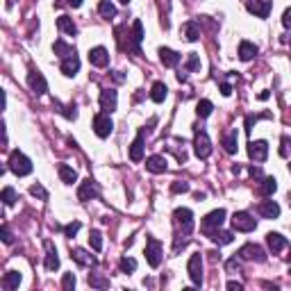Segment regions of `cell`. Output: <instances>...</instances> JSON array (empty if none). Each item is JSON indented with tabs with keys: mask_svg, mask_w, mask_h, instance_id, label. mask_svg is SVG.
<instances>
[{
	"mask_svg": "<svg viewBox=\"0 0 291 291\" xmlns=\"http://www.w3.org/2000/svg\"><path fill=\"white\" fill-rule=\"evenodd\" d=\"M32 162L25 157L23 153H18V150H14L12 155H9V171L16 173L18 178H23V175H30L32 173Z\"/></svg>",
	"mask_w": 291,
	"mask_h": 291,
	"instance_id": "6da1fadb",
	"label": "cell"
},
{
	"mask_svg": "<svg viewBox=\"0 0 291 291\" xmlns=\"http://www.w3.org/2000/svg\"><path fill=\"white\" fill-rule=\"evenodd\" d=\"M173 219H175L178 227H182V237L191 234V230H194V214H191V209H187V207L175 209V212H173Z\"/></svg>",
	"mask_w": 291,
	"mask_h": 291,
	"instance_id": "7a4b0ae2",
	"label": "cell"
},
{
	"mask_svg": "<svg viewBox=\"0 0 291 291\" xmlns=\"http://www.w3.org/2000/svg\"><path fill=\"white\" fill-rule=\"evenodd\" d=\"M146 259L153 268L162 264V244L155 237H148V241H146Z\"/></svg>",
	"mask_w": 291,
	"mask_h": 291,
	"instance_id": "3957f363",
	"label": "cell"
},
{
	"mask_svg": "<svg viewBox=\"0 0 291 291\" xmlns=\"http://www.w3.org/2000/svg\"><path fill=\"white\" fill-rule=\"evenodd\" d=\"M232 227L239 232H253L257 227V221L248 212H237V214L232 216Z\"/></svg>",
	"mask_w": 291,
	"mask_h": 291,
	"instance_id": "277c9868",
	"label": "cell"
},
{
	"mask_svg": "<svg viewBox=\"0 0 291 291\" xmlns=\"http://www.w3.org/2000/svg\"><path fill=\"white\" fill-rule=\"evenodd\" d=\"M194 150H196V155L200 157V160H207L209 155H212V141H209L207 132H202V130L196 132V139H194Z\"/></svg>",
	"mask_w": 291,
	"mask_h": 291,
	"instance_id": "5b68a950",
	"label": "cell"
},
{
	"mask_svg": "<svg viewBox=\"0 0 291 291\" xmlns=\"http://www.w3.org/2000/svg\"><path fill=\"white\" fill-rule=\"evenodd\" d=\"M114 130V123L112 119H109V114H96V119H94V132L98 134L100 139L109 137Z\"/></svg>",
	"mask_w": 291,
	"mask_h": 291,
	"instance_id": "8992f818",
	"label": "cell"
},
{
	"mask_svg": "<svg viewBox=\"0 0 291 291\" xmlns=\"http://www.w3.org/2000/svg\"><path fill=\"white\" fill-rule=\"evenodd\" d=\"M28 84H30V89L34 91L36 96H43V94L48 91L46 77H43L41 73L36 71V68H30V73H28Z\"/></svg>",
	"mask_w": 291,
	"mask_h": 291,
	"instance_id": "52a82bcc",
	"label": "cell"
},
{
	"mask_svg": "<svg viewBox=\"0 0 291 291\" xmlns=\"http://www.w3.org/2000/svg\"><path fill=\"white\" fill-rule=\"evenodd\" d=\"M223 221H226V209H214V212H209V214L202 219V230L212 234L214 227L223 226Z\"/></svg>",
	"mask_w": 291,
	"mask_h": 291,
	"instance_id": "ba28073f",
	"label": "cell"
},
{
	"mask_svg": "<svg viewBox=\"0 0 291 291\" xmlns=\"http://www.w3.org/2000/svg\"><path fill=\"white\" fill-rule=\"evenodd\" d=\"M187 271H189L191 282H194V285H200V282H202V257H200V253H196V255H191Z\"/></svg>",
	"mask_w": 291,
	"mask_h": 291,
	"instance_id": "9c48e42d",
	"label": "cell"
},
{
	"mask_svg": "<svg viewBox=\"0 0 291 291\" xmlns=\"http://www.w3.org/2000/svg\"><path fill=\"white\" fill-rule=\"evenodd\" d=\"M239 257H241V259H255V261H264V259H266L264 250H261L259 246H255V244L241 246V250H239Z\"/></svg>",
	"mask_w": 291,
	"mask_h": 291,
	"instance_id": "30bf717a",
	"label": "cell"
},
{
	"mask_svg": "<svg viewBox=\"0 0 291 291\" xmlns=\"http://www.w3.org/2000/svg\"><path fill=\"white\" fill-rule=\"evenodd\" d=\"M248 12L255 14L257 18H268V14H271V0H250Z\"/></svg>",
	"mask_w": 291,
	"mask_h": 291,
	"instance_id": "8fae6325",
	"label": "cell"
},
{
	"mask_svg": "<svg viewBox=\"0 0 291 291\" xmlns=\"http://www.w3.org/2000/svg\"><path fill=\"white\" fill-rule=\"evenodd\" d=\"M248 155L255 162H264L268 157V143L266 141H250L248 143Z\"/></svg>",
	"mask_w": 291,
	"mask_h": 291,
	"instance_id": "7c38bea8",
	"label": "cell"
},
{
	"mask_svg": "<svg viewBox=\"0 0 291 291\" xmlns=\"http://www.w3.org/2000/svg\"><path fill=\"white\" fill-rule=\"evenodd\" d=\"M89 62L94 66H98V68H105V66L109 64V53L102 46L91 48V50H89Z\"/></svg>",
	"mask_w": 291,
	"mask_h": 291,
	"instance_id": "4fadbf2b",
	"label": "cell"
},
{
	"mask_svg": "<svg viewBox=\"0 0 291 291\" xmlns=\"http://www.w3.org/2000/svg\"><path fill=\"white\" fill-rule=\"evenodd\" d=\"M98 196V184L94 182V180H84L82 184H80V189H77V198H80V200H91V198H96Z\"/></svg>",
	"mask_w": 291,
	"mask_h": 291,
	"instance_id": "5bb4252c",
	"label": "cell"
},
{
	"mask_svg": "<svg viewBox=\"0 0 291 291\" xmlns=\"http://www.w3.org/2000/svg\"><path fill=\"white\" fill-rule=\"evenodd\" d=\"M116 100H119V96L114 89H105L100 91V107L105 109V114H112L116 109Z\"/></svg>",
	"mask_w": 291,
	"mask_h": 291,
	"instance_id": "9a60e30c",
	"label": "cell"
},
{
	"mask_svg": "<svg viewBox=\"0 0 291 291\" xmlns=\"http://www.w3.org/2000/svg\"><path fill=\"white\" fill-rule=\"evenodd\" d=\"M46 246V268L48 271H57L60 268V255H57V248L53 246V241H43Z\"/></svg>",
	"mask_w": 291,
	"mask_h": 291,
	"instance_id": "2e32d148",
	"label": "cell"
},
{
	"mask_svg": "<svg viewBox=\"0 0 291 291\" xmlns=\"http://www.w3.org/2000/svg\"><path fill=\"white\" fill-rule=\"evenodd\" d=\"M77 71H80V57H77L75 53L62 60V73H64L66 77H73Z\"/></svg>",
	"mask_w": 291,
	"mask_h": 291,
	"instance_id": "e0dca14e",
	"label": "cell"
},
{
	"mask_svg": "<svg viewBox=\"0 0 291 291\" xmlns=\"http://www.w3.org/2000/svg\"><path fill=\"white\" fill-rule=\"evenodd\" d=\"M141 41H143V25H141V21H134L132 23V34H130V48L128 50L139 55V43Z\"/></svg>",
	"mask_w": 291,
	"mask_h": 291,
	"instance_id": "ac0fdd59",
	"label": "cell"
},
{
	"mask_svg": "<svg viewBox=\"0 0 291 291\" xmlns=\"http://www.w3.org/2000/svg\"><path fill=\"white\" fill-rule=\"evenodd\" d=\"M168 166L166 157H162V155H153V157H148L146 160V168H148L150 173H164Z\"/></svg>",
	"mask_w": 291,
	"mask_h": 291,
	"instance_id": "d6986e66",
	"label": "cell"
},
{
	"mask_svg": "<svg viewBox=\"0 0 291 291\" xmlns=\"http://www.w3.org/2000/svg\"><path fill=\"white\" fill-rule=\"evenodd\" d=\"M266 244H268V248H271V253L278 255L280 250L287 246V239L282 237V234H278V232H268V234H266Z\"/></svg>",
	"mask_w": 291,
	"mask_h": 291,
	"instance_id": "ffe728a7",
	"label": "cell"
},
{
	"mask_svg": "<svg viewBox=\"0 0 291 291\" xmlns=\"http://www.w3.org/2000/svg\"><path fill=\"white\" fill-rule=\"evenodd\" d=\"M143 132H146V130L139 132L137 139H134L132 146H130V160L132 162H141L143 160Z\"/></svg>",
	"mask_w": 291,
	"mask_h": 291,
	"instance_id": "44dd1931",
	"label": "cell"
},
{
	"mask_svg": "<svg viewBox=\"0 0 291 291\" xmlns=\"http://www.w3.org/2000/svg\"><path fill=\"white\" fill-rule=\"evenodd\" d=\"M259 214L264 219H278L280 216V205L275 200H264L259 205Z\"/></svg>",
	"mask_w": 291,
	"mask_h": 291,
	"instance_id": "7402d4cb",
	"label": "cell"
},
{
	"mask_svg": "<svg viewBox=\"0 0 291 291\" xmlns=\"http://www.w3.org/2000/svg\"><path fill=\"white\" fill-rule=\"evenodd\" d=\"M160 60H162V64L164 66L173 68V66H178L180 55L175 53V50H171V48H160Z\"/></svg>",
	"mask_w": 291,
	"mask_h": 291,
	"instance_id": "603a6c76",
	"label": "cell"
},
{
	"mask_svg": "<svg viewBox=\"0 0 291 291\" xmlns=\"http://www.w3.org/2000/svg\"><path fill=\"white\" fill-rule=\"evenodd\" d=\"M182 36L187 41H198L200 39V28H198L196 21H189V23L182 25Z\"/></svg>",
	"mask_w": 291,
	"mask_h": 291,
	"instance_id": "cb8c5ba5",
	"label": "cell"
},
{
	"mask_svg": "<svg viewBox=\"0 0 291 291\" xmlns=\"http://www.w3.org/2000/svg\"><path fill=\"white\" fill-rule=\"evenodd\" d=\"M257 55V46L250 41H241L239 43V60L241 62H250Z\"/></svg>",
	"mask_w": 291,
	"mask_h": 291,
	"instance_id": "d4e9b609",
	"label": "cell"
},
{
	"mask_svg": "<svg viewBox=\"0 0 291 291\" xmlns=\"http://www.w3.org/2000/svg\"><path fill=\"white\" fill-rule=\"evenodd\" d=\"M73 259L80 264V266H96V257H91L87 250H82V248H75L73 250Z\"/></svg>",
	"mask_w": 291,
	"mask_h": 291,
	"instance_id": "484cf974",
	"label": "cell"
},
{
	"mask_svg": "<svg viewBox=\"0 0 291 291\" xmlns=\"http://www.w3.org/2000/svg\"><path fill=\"white\" fill-rule=\"evenodd\" d=\"M57 28H60L64 34H68V36H75L77 34V25L73 23V18H68V16H60V18H57Z\"/></svg>",
	"mask_w": 291,
	"mask_h": 291,
	"instance_id": "4316f807",
	"label": "cell"
},
{
	"mask_svg": "<svg viewBox=\"0 0 291 291\" xmlns=\"http://www.w3.org/2000/svg\"><path fill=\"white\" fill-rule=\"evenodd\" d=\"M18 285H21V273L18 271H7L5 278H2V287L7 291H14V289H18Z\"/></svg>",
	"mask_w": 291,
	"mask_h": 291,
	"instance_id": "83f0119b",
	"label": "cell"
},
{
	"mask_svg": "<svg viewBox=\"0 0 291 291\" xmlns=\"http://www.w3.org/2000/svg\"><path fill=\"white\" fill-rule=\"evenodd\" d=\"M60 178H62V182L64 184H73L77 180V173H75V168H71V166H66V164H60Z\"/></svg>",
	"mask_w": 291,
	"mask_h": 291,
	"instance_id": "f1b7e54d",
	"label": "cell"
},
{
	"mask_svg": "<svg viewBox=\"0 0 291 291\" xmlns=\"http://www.w3.org/2000/svg\"><path fill=\"white\" fill-rule=\"evenodd\" d=\"M168 89L164 82H155L153 84V91H150V98H153L155 102H164V98H166Z\"/></svg>",
	"mask_w": 291,
	"mask_h": 291,
	"instance_id": "f546056e",
	"label": "cell"
},
{
	"mask_svg": "<svg viewBox=\"0 0 291 291\" xmlns=\"http://www.w3.org/2000/svg\"><path fill=\"white\" fill-rule=\"evenodd\" d=\"M209 237L214 239L219 246H226V244H232V239H234V234L232 232H227V230H216V232H212Z\"/></svg>",
	"mask_w": 291,
	"mask_h": 291,
	"instance_id": "4dcf8cb0",
	"label": "cell"
},
{
	"mask_svg": "<svg viewBox=\"0 0 291 291\" xmlns=\"http://www.w3.org/2000/svg\"><path fill=\"white\" fill-rule=\"evenodd\" d=\"M53 50H55V55H57V57H62V60H64V57H68V55L75 53V48L68 46V43H64L62 39H60V41H55Z\"/></svg>",
	"mask_w": 291,
	"mask_h": 291,
	"instance_id": "1f68e13d",
	"label": "cell"
},
{
	"mask_svg": "<svg viewBox=\"0 0 291 291\" xmlns=\"http://www.w3.org/2000/svg\"><path fill=\"white\" fill-rule=\"evenodd\" d=\"M275 189H278V182H275V178H264L261 180V196H273L275 194Z\"/></svg>",
	"mask_w": 291,
	"mask_h": 291,
	"instance_id": "d6a6232c",
	"label": "cell"
},
{
	"mask_svg": "<svg viewBox=\"0 0 291 291\" xmlns=\"http://www.w3.org/2000/svg\"><path fill=\"white\" fill-rule=\"evenodd\" d=\"M223 148H226L227 155H234L237 153V132H230L223 137Z\"/></svg>",
	"mask_w": 291,
	"mask_h": 291,
	"instance_id": "836d02e7",
	"label": "cell"
},
{
	"mask_svg": "<svg viewBox=\"0 0 291 291\" xmlns=\"http://www.w3.org/2000/svg\"><path fill=\"white\" fill-rule=\"evenodd\" d=\"M98 12H100V16H105V18H114V16H116V7H114L109 0H100Z\"/></svg>",
	"mask_w": 291,
	"mask_h": 291,
	"instance_id": "e575fe53",
	"label": "cell"
},
{
	"mask_svg": "<svg viewBox=\"0 0 291 291\" xmlns=\"http://www.w3.org/2000/svg\"><path fill=\"white\" fill-rule=\"evenodd\" d=\"M212 109H214V105H212L209 100H200L196 105V114L200 116V119H207L209 114H212Z\"/></svg>",
	"mask_w": 291,
	"mask_h": 291,
	"instance_id": "d590c367",
	"label": "cell"
},
{
	"mask_svg": "<svg viewBox=\"0 0 291 291\" xmlns=\"http://www.w3.org/2000/svg\"><path fill=\"white\" fill-rule=\"evenodd\" d=\"M89 285L96 287V289H107V287H109V280H107V278H100L98 273H89Z\"/></svg>",
	"mask_w": 291,
	"mask_h": 291,
	"instance_id": "8d00e7d4",
	"label": "cell"
},
{
	"mask_svg": "<svg viewBox=\"0 0 291 291\" xmlns=\"http://www.w3.org/2000/svg\"><path fill=\"white\" fill-rule=\"evenodd\" d=\"M89 244H91V248L96 250V253H100L102 250V234L98 230H91V234H89Z\"/></svg>",
	"mask_w": 291,
	"mask_h": 291,
	"instance_id": "74e56055",
	"label": "cell"
},
{
	"mask_svg": "<svg viewBox=\"0 0 291 291\" xmlns=\"http://www.w3.org/2000/svg\"><path fill=\"white\" fill-rule=\"evenodd\" d=\"M2 202H5V205H14V202H16V191L12 189V187H5V189H2Z\"/></svg>",
	"mask_w": 291,
	"mask_h": 291,
	"instance_id": "f35d334b",
	"label": "cell"
},
{
	"mask_svg": "<svg viewBox=\"0 0 291 291\" xmlns=\"http://www.w3.org/2000/svg\"><path fill=\"white\" fill-rule=\"evenodd\" d=\"M134 268H137V261L132 259V257H123V259H121V271H123V273H132Z\"/></svg>",
	"mask_w": 291,
	"mask_h": 291,
	"instance_id": "ab89813d",
	"label": "cell"
},
{
	"mask_svg": "<svg viewBox=\"0 0 291 291\" xmlns=\"http://www.w3.org/2000/svg\"><path fill=\"white\" fill-rule=\"evenodd\" d=\"M198 68H200V57L196 53H191L187 57V71H198Z\"/></svg>",
	"mask_w": 291,
	"mask_h": 291,
	"instance_id": "60d3db41",
	"label": "cell"
},
{
	"mask_svg": "<svg viewBox=\"0 0 291 291\" xmlns=\"http://www.w3.org/2000/svg\"><path fill=\"white\" fill-rule=\"evenodd\" d=\"M55 105L60 107V112L64 114L66 119H71V121H75V119H77V109H75V105H71V107H62L60 102H55Z\"/></svg>",
	"mask_w": 291,
	"mask_h": 291,
	"instance_id": "b9f144b4",
	"label": "cell"
},
{
	"mask_svg": "<svg viewBox=\"0 0 291 291\" xmlns=\"http://www.w3.org/2000/svg\"><path fill=\"white\" fill-rule=\"evenodd\" d=\"M62 287H64L66 291L75 289V275H73V273H64V278H62Z\"/></svg>",
	"mask_w": 291,
	"mask_h": 291,
	"instance_id": "7bdbcfd3",
	"label": "cell"
},
{
	"mask_svg": "<svg viewBox=\"0 0 291 291\" xmlns=\"http://www.w3.org/2000/svg\"><path fill=\"white\" fill-rule=\"evenodd\" d=\"M30 194H32V196H36V198H41V200H48V191L43 189L41 184H32V187H30Z\"/></svg>",
	"mask_w": 291,
	"mask_h": 291,
	"instance_id": "ee69618b",
	"label": "cell"
},
{
	"mask_svg": "<svg viewBox=\"0 0 291 291\" xmlns=\"http://www.w3.org/2000/svg\"><path fill=\"white\" fill-rule=\"evenodd\" d=\"M77 230H80V221H73V223H68V226L64 227V234L66 237H75Z\"/></svg>",
	"mask_w": 291,
	"mask_h": 291,
	"instance_id": "f6af8a7d",
	"label": "cell"
},
{
	"mask_svg": "<svg viewBox=\"0 0 291 291\" xmlns=\"http://www.w3.org/2000/svg\"><path fill=\"white\" fill-rule=\"evenodd\" d=\"M171 191H173V194H187V191H189V184H187V182H173L171 184Z\"/></svg>",
	"mask_w": 291,
	"mask_h": 291,
	"instance_id": "bcb514c9",
	"label": "cell"
},
{
	"mask_svg": "<svg viewBox=\"0 0 291 291\" xmlns=\"http://www.w3.org/2000/svg\"><path fill=\"white\" fill-rule=\"evenodd\" d=\"M226 268L230 271V273H234V271H239V268H241V264H239L237 257H232V259H227V261H226Z\"/></svg>",
	"mask_w": 291,
	"mask_h": 291,
	"instance_id": "7dc6e473",
	"label": "cell"
},
{
	"mask_svg": "<svg viewBox=\"0 0 291 291\" xmlns=\"http://www.w3.org/2000/svg\"><path fill=\"white\" fill-rule=\"evenodd\" d=\"M0 234H2V241H5V244H12V241H14L12 232H9V227H7V226H2V230H0Z\"/></svg>",
	"mask_w": 291,
	"mask_h": 291,
	"instance_id": "c3c4849f",
	"label": "cell"
},
{
	"mask_svg": "<svg viewBox=\"0 0 291 291\" xmlns=\"http://www.w3.org/2000/svg\"><path fill=\"white\" fill-rule=\"evenodd\" d=\"M289 137H282V148H280V155L282 157H289Z\"/></svg>",
	"mask_w": 291,
	"mask_h": 291,
	"instance_id": "681fc988",
	"label": "cell"
},
{
	"mask_svg": "<svg viewBox=\"0 0 291 291\" xmlns=\"http://www.w3.org/2000/svg\"><path fill=\"white\" fill-rule=\"evenodd\" d=\"M282 25H285V28H291V7L282 14Z\"/></svg>",
	"mask_w": 291,
	"mask_h": 291,
	"instance_id": "f907efd6",
	"label": "cell"
},
{
	"mask_svg": "<svg viewBox=\"0 0 291 291\" xmlns=\"http://www.w3.org/2000/svg\"><path fill=\"white\" fill-rule=\"evenodd\" d=\"M227 289H230V291H234V289L241 291V289H244V285H241V282H234V280H232V282H227Z\"/></svg>",
	"mask_w": 291,
	"mask_h": 291,
	"instance_id": "816d5d0a",
	"label": "cell"
},
{
	"mask_svg": "<svg viewBox=\"0 0 291 291\" xmlns=\"http://www.w3.org/2000/svg\"><path fill=\"white\" fill-rule=\"evenodd\" d=\"M221 94H223V96H230V94H232V87L223 82V84H221Z\"/></svg>",
	"mask_w": 291,
	"mask_h": 291,
	"instance_id": "f5cc1de1",
	"label": "cell"
},
{
	"mask_svg": "<svg viewBox=\"0 0 291 291\" xmlns=\"http://www.w3.org/2000/svg\"><path fill=\"white\" fill-rule=\"evenodd\" d=\"M250 175H253V178H261V168L259 166H250Z\"/></svg>",
	"mask_w": 291,
	"mask_h": 291,
	"instance_id": "db71d44e",
	"label": "cell"
},
{
	"mask_svg": "<svg viewBox=\"0 0 291 291\" xmlns=\"http://www.w3.org/2000/svg\"><path fill=\"white\" fill-rule=\"evenodd\" d=\"M112 77L116 80V82H123V80H125V75H123L121 71H114V73H112Z\"/></svg>",
	"mask_w": 291,
	"mask_h": 291,
	"instance_id": "11a10c76",
	"label": "cell"
},
{
	"mask_svg": "<svg viewBox=\"0 0 291 291\" xmlns=\"http://www.w3.org/2000/svg\"><path fill=\"white\" fill-rule=\"evenodd\" d=\"M68 5H71V7H80V5H82V0H68Z\"/></svg>",
	"mask_w": 291,
	"mask_h": 291,
	"instance_id": "9f6ffc18",
	"label": "cell"
},
{
	"mask_svg": "<svg viewBox=\"0 0 291 291\" xmlns=\"http://www.w3.org/2000/svg\"><path fill=\"white\" fill-rule=\"evenodd\" d=\"M268 96H271V94H268V91H261V94H259V100H266Z\"/></svg>",
	"mask_w": 291,
	"mask_h": 291,
	"instance_id": "6f0895ef",
	"label": "cell"
},
{
	"mask_svg": "<svg viewBox=\"0 0 291 291\" xmlns=\"http://www.w3.org/2000/svg\"><path fill=\"white\" fill-rule=\"evenodd\" d=\"M121 2H123V5H128V2H130V0H121Z\"/></svg>",
	"mask_w": 291,
	"mask_h": 291,
	"instance_id": "680465c9",
	"label": "cell"
},
{
	"mask_svg": "<svg viewBox=\"0 0 291 291\" xmlns=\"http://www.w3.org/2000/svg\"><path fill=\"white\" fill-rule=\"evenodd\" d=\"M289 259H291V250H289Z\"/></svg>",
	"mask_w": 291,
	"mask_h": 291,
	"instance_id": "91938a15",
	"label": "cell"
},
{
	"mask_svg": "<svg viewBox=\"0 0 291 291\" xmlns=\"http://www.w3.org/2000/svg\"><path fill=\"white\" fill-rule=\"evenodd\" d=\"M289 202H291V196H289Z\"/></svg>",
	"mask_w": 291,
	"mask_h": 291,
	"instance_id": "94428289",
	"label": "cell"
},
{
	"mask_svg": "<svg viewBox=\"0 0 291 291\" xmlns=\"http://www.w3.org/2000/svg\"><path fill=\"white\" fill-rule=\"evenodd\" d=\"M289 168H291V164H289Z\"/></svg>",
	"mask_w": 291,
	"mask_h": 291,
	"instance_id": "6125c7cd",
	"label": "cell"
}]
</instances>
